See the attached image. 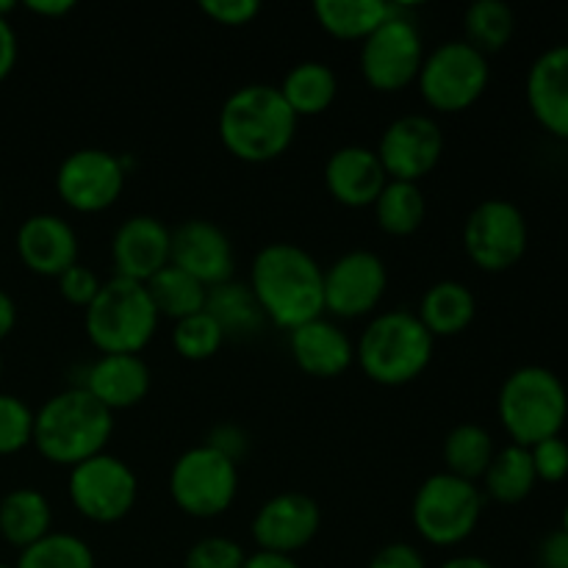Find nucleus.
Segmentation results:
<instances>
[{
	"label": "nucleus",
	"mask_w": 568,
	"mask_h": 568,
	"mask_svg": "<svg viewBox=\"0 0 568 568\" xmlns=\"http://www.w3.org/2000/svg\"><path fill=\"white\" fill-rule=\"evenodd\" d=\"M250 292L266 322L292 333L325 316V266L292 242H272L250 264Z\"/></svg>",
	"instance_id": "f257e3e1"
},
{
	"label": "nucleus",
	"mask_w": 568,
	"mask_h": 568,
	"mask_svg": "<svg viewBox=\"0 0 568 568\" xmlns=\"http://www.w3.org/2000/svg\"><path fill=\"white\" fill-rule=\"evenodd\" d=\"M297 116L272 83H247L227 94L216 131L222 148L244 164H270L294 142Z\"/></svg>",
	"instance_id": "f03ea898"
},
{
	"label": "nucleus",
	"mask_w": 568,
	"mask_h": 568,
	"mask_svg": "<svg viewBox=\"0 0 568 568\" xmlns=\"http://www.w3.org/2000/svg\"><path fill=\"white\" fill-rule=\"evenodd\" d=\"M114 433V414L83 386L53 394L33 410V444L48 464L72 466L105 453Z\"/></svg>",
	"instance_id": "7ed1b4c3"
},
{
	"label": "nucleus",
	"mask_w": 568,
	"mask_h": 568,
	"mask_svg": "<svg viewBox=\"0 0 568 568\" xmlns=\"http://www.w3.org/2000/svg\"><path fill=\"white\" fill-rule=\"evenodd\" d=\"M436 338L427 333L416 311L397 308L377 314L355 344V364L377 386H408L425 375Z\"/></svg>",
	"instance_id": "20e7f679"
},
{
	"label": "nucleus",
	"mask_w": 568,
	"mask_h": 568,
	"mask_svg": "<svg viewBox=\"0 0 568 568\" xmlns=\"http://www.w3.org/2000/svg\"><path fill=\"white\" fill-rule=\"evenodd\" d=\"M497 414L510 442L536 447L560 436L568 419V392L547 366H519L505 377L497 397Z\"/></svg>",
	"instance_id": "39448f33"
},
{
	"label": "nucleus",
	"mask_w": 568,
	"mask_h": 568,
	"mask_svg": "<svg viewBox=\"0 0 568 568\" xmlns=\"http://www.w3.org/2000/svg\"><path fill=\"white\" fill-rule=\"evenodd\" d=\"M159 322L148 286L116 275L83 311V327L100 355H139L153 342Z\"/></svg>",
	"instance_id": "423d86ee"
},
{
	"label": "nucleus",
	"mask_w": 568,
	"mask_h": 568,
	"mask_svg": "<svg viewBox=\"0 0 568 568\" xmlns=\"http://www.w3.org/2000/svg\"><path fill=\"white\" fill-rule=\"evenodd\" d=\"M410 519H414L416 532L430 547H458L466 538H471V532L480 525L483 491L477 483L438 471L416 488Z\"/></svg>",
	"instance_id": "0eeeda50"
},
{
	"label": "nucleus",
	"mask_w": 568,
	"mask_h": 568,
	"mask_svg": "<svg viewBox=\"0 0 568 568\" xmlns=\"http://www.w3.org/2000/svg\"><path fill=\"white\" fill-rule=\"evenodd\" d=\"M488 81H491L488 55L471 48L466 39H449L425 53L416 87L433 111L460 114L486 94Z\"/></svg>",
	"instance_id": "6e6552de"
},
{
	"label": "nucleus",
	"mask_w": 568,
	"mask_h": 568,
	"mask_svg": "<svg viewBox=\"0 0 568 568\" xmlns=\"http://www.w3.org/2000/svg\"><path fill=\"white\" fill-rule=\"evenodd\" d=\"M425 61V39L414 17L394 3L392 14L361 42L358 67L366 87L381 94H397L414 87Z\"/></svg>",
	"instance_id": "1a4fd4ad"
},
{
	"label": "nucleus",
	"mask_w": 568,
	"mask_h": 568,
	"mask_svg": "<svg viewBox=\"0 0 568 568\" xmlns=\"http://www.w3.org/2000/svg\"><path fill=\"white\" fill-rule=\"evenodd\" d=\"M239 494V466L209 444L186 449L172 464L170 497L192 519H216Z\"/></svg>",
	"instance_id": "9d476101"
},
{
	"label": "nucleus",
	"mask_w": 568,
	"mask_h": 568,
	"mask_svg": "<svg viewBox=\"0 0 568 568\" xmlns=\"http://www.w3.org/2000/svg\"><path fill=\"white\" fill-rule=\"evenodd\" d=\"M67 494L81 519L92 525H116L136 505L139 480L125 460L100 453L72 466Z\"/></svg>",
	"instance_id": "9b49d317"
},
{
	"label": "nucleus",
	"mask_w": 568,
	"mask_h": 568,
	"mask_svg": "<svg viewBox=\"0 0 568 568\" xmlns=\"http://www.w3.org/2000/svg\"><path fill=\"white\" fill-rule=\"evenodd\" d=\"M464 250L483 272H508L525 258L530 227L519 205L491 197L471 209L464 222Z\"/></svg>",
	"instance_id": "f8f14e48"
},
{
	"label": "nucleus",
	"mask_w": 568,
	"mask_h": 568,
	"mask_svg": "<svg viewBox=\"0 0 568 568\" xmlns=\"http://www.w3.org/2000/svg\"><path fill=\"white\" fill-rule=\"evenodd\" d=\"M128 183L125 161L100 148H83L67 155L55 172V192L78 214L109 211Z\"/></svg>",
	"instance_id": "ddd939ff"
},
{
	"label": "nucleus",
	"mask_w": 568,
	"mask_h": 568,
	"mask_svg": "<svg viewBox=\"0 0 568 568\" xmlns=\"http://www.w3.org/2000/svg\"><path fill=\"white\" fill-rule=\"evenodd\" d=\"M388 288V270L372 250H349L325 270V314L361 320L381 305Z\"/></svg>",
	"instance_id": "4468645a"
},
{
	"label": "nucleus",
	"mask_w": 568,
	"mask_h": 568,
	"mask_svg": "<svg viewBox=\"0 0 568 568\" xmlns=\"http://www.w3.org/2000/svg\"><path fill=\"white\" fill-rule=\"evenodd\" d=\"M375 153L388 181L419 183L436 170L444 155L442 125L427 114L397 116L386 125Z\"/></svg>",
	"instance_id": "2eb2a0df"
},
{
	"label": "nucleus",
	"mask_w": 568,
	"mask_h": 568,
	"mask_svg": "<svg viewBox=\"0 0 568 568\" xmlns=\"http://www.w3.org/2000/svg\"><path fill=\"white\" fill-rule=\"evenodd\" d=\"M322 527V510L316 499L300 491H283L266 499L253 516V541L258 544L261 552L288 555L308 547Z\"/></svg>",
	"instance_id": "dca6fc26"
},
{
	"label": "nucleus",
	"mask_w": 568,
	"mask_h": 568,
	"mask_svg": "<svg viewBox=\"0 0 568 568\" xmlns=\"http://www.w3.org/2000/svg\"><path fill=\"white\" fill-rule=\"evenodd\" d=\"M172 266L192 275L205 288L233 281L236 255L227 233L216 222L186 220L172 231Z\"/></svg>",
	"instance_id": "f3484780"
},
{
	"label": "nucleus",
	"mask_w": 568,
	"mask_h": 568,
	"mask_svg": "<svg viewBox=\"0 0 568 568\" xmlns=\"http://www.w3.org/2000/svg\"><path fill=\"white\" fill-rule=\"evenodd\" d=\"M111 261L116 277L148 286L172 261V231L150 214H136L116 227L111 239Z\"/></svg>",
	"instance_id": "a211bd4d"
},
{
	"label": "nucleus",
	"mask_w": 568,
	"mask_h": 568,
	"mask_svg": "<svg viewBox=\"0 0 568 568\" xmlns=\"http://www.w3.org/2000/svg\"><path fill=\"white\" fill-rule=\"evenodd\" d=\"M17 255L33 275L61 277L78 264V233L59 214H33L17 231Z\"/></svg>",
	"instance_id": "6ab92c4d"
},
{
	"label": "nucleus",
	"mask_w": 568,
	"mask_h": 568,
	"mask_svg": "<svg viewBox=\"0 0 568 568\" xmlns=\"http://www.w3.org/2000/svg\"><path fill=\"white\" fill-rule=\"evenodd\" d=\"M525 94L538 125L568 142V44H555L532 61Z\"/></svg>",
	"instance_id": "aec40b11"
},
{
	"label": "nucleus",
	"mask_w": 568,
	"mask_h": 568,
	"mask_svg": "<svg viewBox=\"0 0 568 568\" xmlns=\"http://www.w3.org/2000/svg\"><path fill=\"white\" fill-rule=\"evenodd\" d=\"M386 183L381 159L364 144H344L325 164L327 192L344 209H372Z\"/></svg>",
	"instance_id": "412c9836"
},
{
	"label": "nucleus",
	"mask_w": 568,
	"mask_h": 568,
	"mask_svg": "<svg viewBox=\"0 0 568 568\" xmlns=\"http://www.w3.org/2000/svg\"><path fill=\"white\" fill-rule=\"evenodd\" d=\"M288 349L305 375L322 381H333L355 364V344L349 342L344 327L327 316L294 327L288 333Z\"/></svg>",
	"instance_id": "4be33fe9"
},
{
	"label": "nucleus",
	"mask_w": 568,
	"mask_h": 568,
	"mask_svg": "<svg viewBox=\"0 0 568 568\" xmlns=\"http://www.w3.org/2000/svg\"><path fill=\"white\" fill-rule=\"evenodd\" d=\"M150 386L153 375L142 355H100L83 377V388L111 414L142 403Z\"/></svg>",
	"instance_id": "5701e85b"
},
{
	"label": "nucleus",
	"mask_w": 568,
	"mask_h": 568,
	"mask_svg": "<svg viewBox=\"0 0 568 568\" xmlns=\"http://www.w3.org/2000/svg\"><path fill=\"white\" fill-rule=\"evenodd\" d=\"M477 300L471 288L460 281H438L422 297L419 316L433 338H453L475 322Z\"/></svg>",
	"instance_id": "b1692460"
},
{
	"label": "nucleus",
	"mask_w": 568,
	"mask_h": 568,
	"mask_svg": "<svg viewBox=\"0 0 568 568\" xmlns=\"http://www.w3.org/2000/svg\"><path fill=\"white\" fill-rule=\"evenodd\" d=\"M53 532V508L37 488H14L0 499V536L6 544L28 549Z\"/></svg>",
	"instance_id": "393cba45"
},
{
	"label": "nucleus",
	"mask_w": 568,
	"mask_h": 568,
	"mask_svg": "<svg viewBox=\"0 0 568 568\" xmlns=\"http://www.w3.org/2000/svg\"><path fill=\"white\" fill-rule=\"evenodd\" d=\"M394 3L383 0H320L314 17L325 33L342 42H364L392 14Z\"/></svg>",
	"instance_id": "a878e982"
},
{
	"label": "nucleus",
	"mask_w": 568,
	"mask_h": 568,
	"mask_svg": "<svg viewBox=\"0 0 568 568\" xmlns=\"http://www.w3.org/2000/svg\"><path fill=\"white\" fill-rule=\"evenodd\" d=\"M277 89L297 120L300 116H320L336 100L338 78L325 61H300L286 72Z\"/></svg>",
	"instance_id": "bb28decb"
},
{
	"label": "nucleus",
	"mask_w": 568,
	"mask_h": 568,
	"mask_svg": "<svg viewBox=\"0 0 568 568\" xmlns=\"http://www.w3.org/2000/svg\"><path fill=\"white\" fill-rule=\"evenodd\" d=\"M205 314L222 327V333L227 336H253L264 327L266 316L261 311L258 300L253 297L247 283L227 281L220 286L209 288V297H205Z\"/></svg>",
	"instance_id": "cd10ccee"
},
{
	"label": "nucleus",
	"mask_w": 568,
	"mask_h": 568,
	"mask_svg": "<svg viewBox=\"0 0 568 568\" xmlns=\"http://www.w3.org/2000/svg\"><path fill=\"white\" fill-rule=\"evenodd\" d=\"M538 477L532 469L530 449L519 447V444H508V447L497 449L491 466L483 475V486L491 499L503 505H519L536 488Z\"/></svg>",
	"instance_id": "c85d7f7f"
},
{
	"label": "nucleus",
	"mask_w": 568,
	"mask_h": 568,
	"mask_svg": "<svg viewBox=\"0 0 568 568\" xmlns=\"http://www.w3.org/2000/svg\"><path fill=\"white\" fill-rule=\"evenodd\" d=\"M494 455H497V447H494L491 433L475 422L453 427L449 436L444 438V466H447L444 471L460 477V480H483Z\"/></svg>",
	"instance_id": "c756f323"
},
{
	"label": "nucleus",
	"mask_w": 568,
	"mask_h": 568,
	"mask_svg": "<svg viewBox=\"0 0 568 568\" xmlns=\"http://www.w3.org/2000/svg\"><path fill=\"white\" fill-rule=\"evenodd\" d=\"M372 209H375V220L383 233L403 239L414 236L425 225L427 200L422 194L419 183L388 181Z\"/></svg>",
	"instance_id": "7c9ffc66"
},
{
	"label": "nucleus",
	"mask_w": 568,
	"mask_h": 568,
	"mask_svg": "<svg viewBox=\"0 0 568 568\" xmlns=\"http://www.w3.org/2000/svg\"><path fill=\"white\" fill-rule=\"evenodd\" d=\"M150 300H153L155 311H159L161 320L181 322L186 316L200 314L205 311V297H209V288L200 281H194L192 275H186L178 266H164L153 281L148 283Z\"/></svg>",
	"instance_id": "2f4dec72"
},
{
	"label": "nucleus",
	"mask_w": 568,
	"mask_h": 568,
	"mask_svg": "<svg viewBox=\"0 0 568 568\" xmlns=\"http://www.w3.org/2000/svg\"><path fill=\"white\" fill-rule=\"evenodd\" d=\"M466 42L480 50L483 55L499 53L508 48L516 31V14L503 0H477L464 14Z\"/></svg>",
	"instance_id": "473e14b6"
},
{
	"label": "nucleus",
	"mask_w": 568,
	"mask_h": 568,
	"mask_svg": "<svg viewBox=\"0 0 568 568\" xmlns=\"http://www.w3.org/2000/svg\"><path fill=\"white\" fill-rule=\"evenodd\" d=\"M14 568H98L94 552L72 532H48L42 541L22 549Z\"/></svg>",
	"instance_id": "72a5a7b5"
},
{
	"label": "nucleus",
	"mask_w": 568,
	"mask_h": 568,
	"mask_svg": "<svg viewBox=\"0 0 568 568\" xmlns=\"http://www.w3.org/2000/svg\"><path fill=\"white\" fill-rule=\"evenodd\" d=\"M222 344H225V333L205 311L186 316V320L175 322V327H172V347L183 361L214 358Z\"/></svg>",
	"instance_id": "f704fd0d"
},
{
	"label": "nucleus",
	"mask_w": 568,
	"mask_h": 568,
	"mask_svg": "<svg viewBox=\"0 0 568 568\" xmlns=\"http://www.w3.org/2000/svg\"><path fill=\"white\" fill-rule=\"evenodd\" d=\"M33 444V410L14 394H0V458Z\"/></svg>",
	"instance_id": "c9c22d12"
},
{
	"label": "nucleus",
	"mask_w": 568,
	"mask_h": 568,
	"mask_svg": "<svg viewBox=\"0 0 568 568\" xmlns=\"http://www.w3.org/2000/svg\"><path fill=\"white\" fill-rule=\"evenodd\" d=\"M244 564H247V552L242 544L227 536L200 538L183 558V568H244Z\"/></svg>",
	"instance_id": "e433bc0d"
},
{
	"label": "nucleus",
	"mask_w": 568,
	"mask_h": 568,
	"mask_svg": "<svg viewBox=\"0 0 568 568\" xmlns=\"http://www.w3.org/2000/svg\"><path fill=\"white\" fill-rule=\"evenodd\" d=\"M532 469L536 477L544 483H564L568 477V444L560 436L538 442L530 447Z\"/></svg>",
	"instance_id": "4c0bfd02"
},
{
	"label": "nucleus",
	"mask_w": 568,
	"mask_h": 568,
	"mask_svg": "<svg viewBox=\"0 0 568 568\" xmlns=\"http://www.w3.org/2000/svg\"><path fill=\"white\" fill-rule=\"evenodd\" d=\"M55 281H59L61 297H64L70 305H78V308H83V311L94 303L100 286H103V281L98 277V272L89 270V266L81 264V261H78L75 266H70V270H67L61 277H55Z\"/></svg>",
	"instance_id": "58836bf2"
},
{
	"label": "nucleus",
	"mask_w": 568,
	"mask_h": 568,
	"mask_svg": "<svg viewBox=\"0 0 568 568\" xmlns=\"http://www.w3.org/2000/svg\"><path fill=\"white\" fill-rule=\"evenodd\" d=\"M200 11L216 26L242 28L261 14V3L258 0H203Z\"/></svg>",
	"instance_id": "ea45409f"
},
{
	"label": "nucleus",
	"mask_w": 568,
	"mask_h": 568,
	"mask_svg": "<svg viewBox=\"0 0 568 568\" xmlns=\"http://www.w3.org/2000/svg\"><path fill=\"white\" fill-rule=\"evenodd\" d=\"M369 568H427V564L425 555H422L414 544L394 541L372 555Z\"/></svg>",
	"instance_id": "a19ab883"
},
{
	"label": "nucleus",
	"mask_w": 568,
	"mask_h": 568,
	"mask_svg": "<svg viewBox=\"0 0 568 568\" xmlns=\"http://www.w3.org/2000/svg\"><path fill=\"white\" fill-rule=\"evenodd\" d=\"M205 444H209V447H214L216 453L225 455V458H231L236 466L250 449L247 433H244L239 425H216L214 430L209 433V442Z\"/></svg>",
	"instance_id": "79ce46f5"
},
{
	"label": "nucleus",
	"mask_w": 568,
	"mask_h": 568,
	"mask_svg": "<svg viewBox=\"0 0 568 568\" xmlns=\"http://www.w3.org/2000/svg\"><path fill=\"white\" fill-rule=\"evenodd\" d=\"M538 566L568 568V536L564 530H552L538 547Z\"/></svg>",
	"instance_id": "37998d69"
},
{
	"label": "nucleus",
	"mask_w": 568,
	"mask_h": 568,
	"mask_svg": "<svg viewBox=\"0 0 568 568\" xmlns=\"http://www.w3.org/2000/svg\"><path fill=\"white\" fill-rule=\"evenodd\" d=\"M17 53H20V44H17V31L6 17H0V81L11 75L17 64Z\"/></svg>",
	"instance_id": "c03bdc74"
},
{
	"label": "nucleus",
	"mask_w": 568,
	"mask_h": 568,
	"mask_svg": "<svg viewBox=\"0 0 568 568\" xmlns=\"http://www.w3.org/2000/svg\"><path fill=\"white\" fill-rule=\"evenodd\" d=\"M26 9L37 17H64L75 9L72 0H28Z\"/></svg>",
	"instance_id": "a18cd8bd"
},
{
	"label": "nucleus",
	"mask_w": 568,
	"mask_h": 568,
	"mask_svg": "<svg viewBox=\"0 0 568 568\" xmlns=\"http://www.w3.org/2000/svg\"><path fill=\"white\" fill-rule=\"evenodd\" d=\"M244 568H300V564L288 555H275V552H255L247 555V564Z\"/></svg>",
	"instance_id": "49530a36"
},
{
	"label": "nucleus",
	"mask_w": 568,
	"mask_h": 568,
	"mask_svg": "<svg viewBox=\"0 0 568 568\" xmlns=\"http://www.w3.org/2000/svg\"><path fill=\"white\" fill-rule=\"evenodd\" d=\"M14 325H17V303L11 300V294H6L3 288H0V342L14 331Z\"/></svg>",
	"instance_id": "de8ad7c7"
},
{
	"label": "nucleus",
	"mask_w": 568,
	"mask_h": 568,
	"mask_svg": "<svg viewBox=\"0 0 568 568\" xmlns=\"http://www.w3.org/2000/svg\"><path fill=\"white\" fill-rule=\"evenodd\" d=\"M438 568H494V564L480 558V555H455V558L444 560Z\"/></svg>",
	"instance_id": "09e8293b"
},
{
	"label": "nucleus",
	"mask_w": 568,
	"mask_h": 568,
	"mask_svg": "<svg viewBox=\"0 0 568 568\" xmlns=\"http://www.w3.org/2000/svg\"><path fill=\"white\" fill-rule=\"evenodd\" d=\"M17 9V3L14 0H0V17H6V20H9V14L11 11Z\"/></svg>",
	"instance_id": "8fccbe9b"
},
{
	"label": "nucleus",
	"mask_w": 568,
	"mask_h": 568,
	"mask_svg": "<svg viewBox=\"0 0 568 568\" xmlns=\"http://www.w3.org/2000/svg\"><path fill=\"white\" fill-rule=\"evenodd\" d=\"M560 530H564L566 536H568V505H566V510H564V521H560Z\"/></svg>",
	"instance_id": "3c124183"
},
{
	"label": "nucleus",
	"mask_w": 568,
	"mask_h": 568,
	"mask_svg": "<svg viewBox=\"0 0 568 568\" xmlns=\"http://www.w3.org/2000/svg\"><path fill=\"white\" fill-rule=\"evenodd\" d=\"M0 568H14V566H6V564H0Z\"/></svg>",
	"instance_id": "603ef678"
},
{
	"label": "nucleus",
	"mask_w": 568,
	"mask_h": 568,
	"mask_svg": "<svg viewBox=\"0 0 568 568\" xmlns=\"http://www.w3.org/2000/svg\"><path fill=\"white\" fill-rule=\"evenodd\" d=\"M0 372H3V358H0Z\"/></svg>",
	"instance_id": "864d4df0"
}]
</instances>
